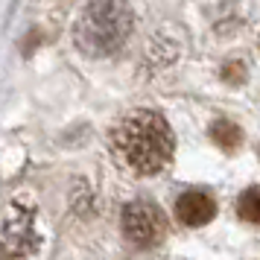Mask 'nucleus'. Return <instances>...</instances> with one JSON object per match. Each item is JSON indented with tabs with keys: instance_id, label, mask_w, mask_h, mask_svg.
Segmentation results:
<instances>
[{
	"instance_id": "obj_2",
	"label": "nucleus",
	"mask_w": 260,
	"mask_h": 260,
	"mask_svg": "<svg viewBox=\"0 0 260 260\" xmlns=\"http://www.w3.org/2000/svg\"><path fill=\"white\" fill-rule=\"evenodd\" d=\"M132 26L135 15L126 0H94L73 26V44L91 59L111 56L126 44Z\"/></svg>"
},
{
	"instance_id": "obj_6",
	"label": "nucleus",
	"mask_w": 260,
	"mask_h": 260,
	"mask_svg": "<svg viewBox=\"0 0 260 260\" xmlns=\"http://www.w3.org/2000/svg\"><path fill=\"white\" fill-rule=\"evenodd\" d=\"M211 138L216 146H222L225 152H234L237 146L243 143V129L237 126V123H231V120H213V126H211Z\"/></svg>"
},
{
	"instance_id": "obj_5",
	"label": "nucleus",
	"mask_w": 260,
	"mask_h": 260,
	"mask_svg": "<svg viewBox=\"0 0 260 260\" xmlns=\"http://www.w3.org/2000/svg\"><path fill=\"white\" fill-rule=\"evenodd\" d=\"M176 213L184 225L199 228V225H208L213 216H216V202H213L208 193H202V190H187L184 196H178Z\"/></svg>"
},
{
	"instance_id": "obj_1",
	"label": "nucleus",
	"mask_w": 260,
	"mask_h": 260,
	"mask_svg": "<svg viewBox=\"0 0 260 260\" xmlns=\"http://www.w3.org/2000/svg\"><path fill=\"white\" fill-rule=\"evenodd\" d=\"M111 149L138 176H152L173 161V129L158 111H132L111 129Z\"/></svg>"
},
{
	"instance_id": "obj_7",
	"label": "nucleus",
	"mask_w": 260,
	"mask_h": 260,
	"mask_svg": "<svg viewBox=\"0 0 260 260\" xmlns=\"http://www.w3.org/2000/svg\"><path fill=\"white\" fill-rule=\"evenodd\" d=\"M237 213L246 222H260V187H248L237 199Z\"/></svg>"
},
{
	"instance_id": "obj_4",
	"label": "nucleus",
	"mask_w": 260,
	"mask_h": 260,
	"mask_svg": "<svg viewBox=\"0 0 260 260\" xmlns=\"http://www.w3.org/2000/svg\"><path fill=\"white\" fill-rule=\"evenodd\" d=\"M123 234L129 237L135 246H155L161 240V216L152 205L132 202L123 208Z\"/></svg>"
},
{
	"instance_id": "obj_3",
	"label": "nucleus",
	"mask_w": 260,
	"mask_h": 260,
	"mask_svg": "<svg viewBox=\"0 0 260 260\" xmlns=\"http://www.w3.org/2000/svg\"><path fill=\"white\" fill-rule=\"evenodd\" d=\"M41 243H44V231H41L36 208L12 205V211L0 222V257H29L41 248Z\"/></svg>"
}]
</instances>
